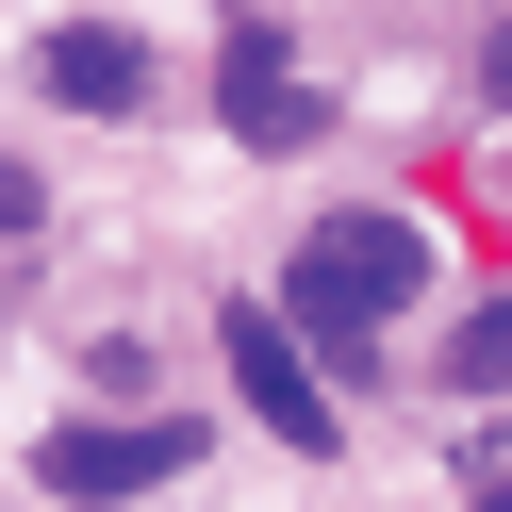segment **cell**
Listing matches in <instances>:
<instances>
[{
    "mask_svg": "<svg viewBox=\"0 0 512 512\" xmlns=\"http://www.w3.org/2000/svg\"><path fill=\"white\" fill-rule=\"evenodd\" d=\"M215 100H232V133H248V149H298L314 116H331V100H314V83H298V50L265 34V17H248V34H232V67H215Z\"/></svg>",
    "mask_w": 512,
    "mask_h": 512,
    "instance_id": "277c9868",
    "label": "cell"
},
{
    "mask_svg": "<svg viewBox=\"0 0 512 512\" xmlns=\"http://www.w3.org/2000/svg\"><path fill=\"white\" fill-rule=\"evenodd\" d=\"M215 347H232V397L265 413L298 463H331V446H347V430H331V397H314V364L281 347V314H265V298H232V314H215Z\"/></svg>",
    "mask_w": 512,
    "mask_h": 512,
    "instance_id": "7a4b0ae2",
    "label": "cell"
},
{
    "mask_svg": "<svg viewBox=\"0 0 512 512\" xmlns=\"http://www.w3.org/2000/svg\"><path fill=\"white\" fill-rule=\"evenodd\" d=\"M50 100L67 116H149V50L100 34V17H67V34H50Z\"/></svg>",
    "mask_w": 512,
    "mask_h": 512,
    "instance_id": "5b68a950",
    "label": "cell"
},
{
    "mask_svg": "<svg viewBox=\"0 0 512 512\" xmlns=\"http://www.w3.org/2000/svg\"><path fill=\"white\" fill-rule=\"evenodd\" d=\"M182 463H199V430H166V413H133V430L100 413V430H50V446H34V479H50V496H83V512L133 496V479H182Z\"/></svg>",
    "mask_w": 512,
    "mask_h": 512,
    "instance_id": "3957f363",
    "label": "cell"
},
{
    "mask_svg": "<svg viewBox=\"0 0 512 512\" xmlns=\"http://www.w3.org/2000/svg\"><path fill=\"white\" fill-rule=\"evenodd\" d=\"M413 281H430V232H413V215H314L265 314H281V347H298V364H314V347H331V364H364V347L397 331Z\"/></svg>",
    "mask_w": 512,
    "mask_h": 512,
    "instance_id": "6da1fadb",
    "label": "cell"
}]
</instances>
